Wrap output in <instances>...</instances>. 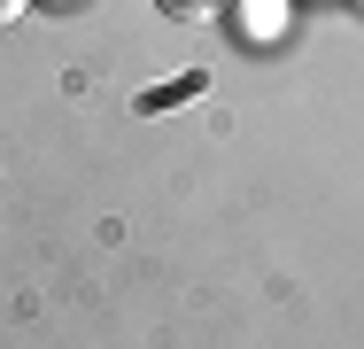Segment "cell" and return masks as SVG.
Returning <instances> with one entry per match:
<instances>
[{
	"instance_id": "obj_1",
	"label": "cell",
	"mask_w": 364,
	"mask_h": 349,
	"mask_svg": "<svg viewBox=\"0 0 364 349\" xmlns=\"http://www.w3.org/2000/svg\"><path fill=\"white\" fill-rule=\"evenodd\" d=\"M16 8H23V0H0V24H8V16H16Z\"/></svg>"
}]
</instances>
